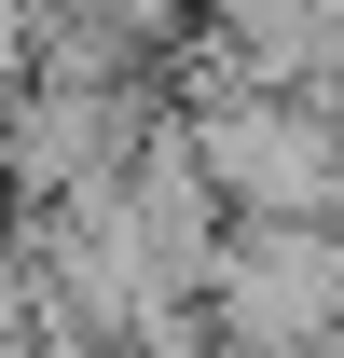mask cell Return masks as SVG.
Returning a JSON list of instances; mask_svg holds the SVG:
<instances>
[{
	"mask_svg": "<svg viewBox=\"0 0 344 358\" xmlns=\"http://www.w3.org/2000/svg\"><path fill=\"white\" fill-rule=\"evenodd\" d=\"M193 152H207V179L234 193V207H261V221L344 207V124L317 110V96H289V83H248L234 55H220L207 110H193Z\"/></svg>",
	"mask_w": 344,
	"mask_h": 358,
	"instance_id": "cell-1",
	"label": "cell"
},
{
	"mask_svg": "<svg viewBox=\"0 0 344 358\" xmlns=\"http://www.w3.org/2000/svg\"><path fill=\"white\" fill-rule=\"evenodd\" d=\"M331 289H344V275H331V248H317L303 221H261V248L234 262V303H248V317H275V331H289V317H317Z\"/></svg>",
	"mask_w": 344,
	"mask_h": 358,
	"instance_id": "cell-2",
	"label": "cell"
}]
</instances>
